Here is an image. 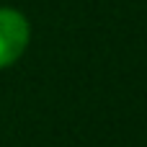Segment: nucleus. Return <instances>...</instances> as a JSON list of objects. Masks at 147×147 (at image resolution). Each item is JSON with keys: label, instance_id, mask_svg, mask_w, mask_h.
<instances>
[{"label": "nucleus", "instance_id": "nucleus-1", "mask_svg": "<svg viewBox=\"0 0 147 147\" xmlns=\"http://www.w3.org/2000/svg\"><path fill=\"white\" fill-rule=\"evenodd\" d=\"M31 41V23L16 8H0V70L16 65Z\"/></svg>", "mask_w": 147, "mask_h": 147}]
</instances>
